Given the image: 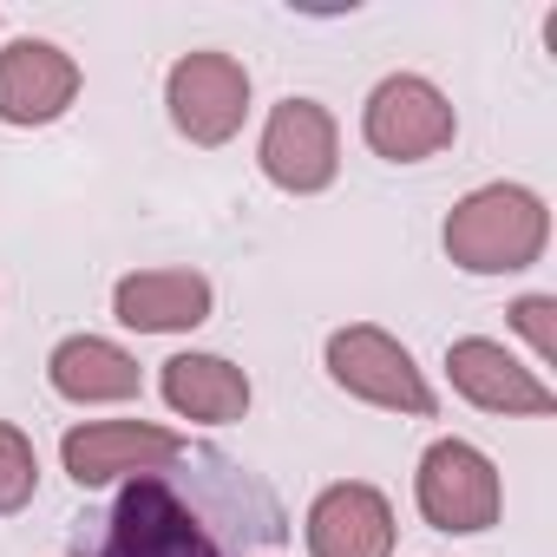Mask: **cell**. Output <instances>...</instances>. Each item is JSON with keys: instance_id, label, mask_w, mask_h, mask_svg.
<instances>
[{"instance_id": "6da1fadb", "label": "cell", "mask_w": 557, "mask_h": 557, "mask_svg": "<svg viewBox=\"0 0 557 557\" xmlns=\"http://www.w3.org/2000/svg\"><path fill=\"white\" fill-rule=\"evenodd\" d=\"M283 531V505L262 479L223 453H184L119 492L99 557H249Z\"/></svg>"}, {"instance_id": "7a4b0ae2", "label": "cell", "mask_w": 557, "mask_h": 557, "mask_svg": "<svg viewBox=\"0 0 557 557\" xmlns=\"http://www.w3.org/2000/svg\"><path fill=\"white\" fill-rule=\"evenodd\" d=\"M544 243H550V210L524 184H479L446 216V256L466 275H518L544 256Z\"/></svg>"}, {"instance_id": "3957f363", "label": "cell", "mask_w": 557, "mask_h": 557, "mask_svg": "<svg viewBox=\"0 0 557 557\" xmlns=\"http://www.w3.org/2000/svg\"><path fill=\"white\" fill-rule=\"evenodd\" d=\"M329 381L368 407H387V413H407V420H433L440 400H433V381L420 374V361L374 322H355V329H335L329 335Z\"/></svg>"}, {"instance_id": "277c9868", "label": "cell", "mask_w": 557, "mask_h": 557, "mask_svg": "<svg viewBox=\"0 0 557 557\" xmlns=\"http://www.w3.org/2000/svg\"><path fill=\"white\" fill-rule=\"evenodd\" d=\"M413 498H420V518H426L433 531L472 537V531H492V524H498L505 485H498V466H492L472 440H433V446L420 453Z\"/></svg>"}, {"instance_id": "5b68a950", "label": "cell", "mask_w": 557, "mask_h": 557, "mask_svg": "<svg viewBox=\"0 0 557 557\" xmlns=\"http://www.w3.org/2000/svg\"><path fill=\"white\" fill-rule=\"evenodd\" d=\"M453 132H459L453 99H446L433 79H420V73L381 79V86L368 92V106H361V138H368V151L387 158V164L440 158V151L453 145Z\"/></svg>"}, {"instance_id": "8992f818", "label": "cell", "mask_w": 557, "mask_h": 557, "mask_svg": "<svg viewBox=\"0 0 557 557\" xmlns=\"http://www.w3.org/2000/svg\"><path fill=\"white\" fill-rule=\"evenodd\" d=\"M256 164L275 190H289V197H315L335 184L342 171V132L329 119V106L315 99H283L269 112L262 125V145H256Z\"/></svg>"}, {"instance_id": "52a82bcc", "label": "cell", "mask_w": 557, "mask_h": 557, "mask_svg": "<svg viewBox=\"0 0 557 557\" xmlns=\"http://www.w3.org/2000/svg\"><path fill=\"white\" fill-rule=\"evenodd\" d=\"M164 106L190 145H230L249 119V73L230 53H184L164 73Z\"/></svg>"}, {"instance_id": "ba28073f", "label": "cell", "mask_w": 557, "mask_h": 557, "mask_svg": "<svg viewBox=\"0 0 557 557\" xmlns=\"http://www.w3.org/2000/svg\"><path fill=\"white\" fill-rule=\"evenodd\" d=\"M184 453H190V440L171 433V426H151V420H86V426H73L60 440V459H66V472H73L79 492L158 472V466H171Z\"/></svg>"}, {"instance_id": "9c48e42d", "label": "cell", "mask_w": 557, "mask_h": 557, "mask_svg": "<svg viewBox=\"0 0 557 557\" xmlns=\"http://www.w3.org/2000/svg\"><path fill=\"white\" fill-rule=\"evenodd\" d=\"M79 60L53 40H8L0 47V125H53L79 99Z\"/></svg>"}, {"instance_id": "30bf717a", "label": "cell", "mask_w": 557, "mask_h": 557, "mask_svg": "<svg viewBox=\"0 0 557 557\" xmlns=\"http://www.w3.org/2000/svg\"><path fill=\"white\" fill-rule=\"evenodd\" d=\"M446 374H453V387L472 400V407H485V413H524V420H544L550 407H557V394H550V381H537L505 342H485V335H466V342H453L446 348Z\"/></svg>"}, {"instance_id": "8fae6325", "label": "cell", "mask_w": 557, "mask_h": 557, "mask_svg": "<svg viewBox=\"0 0 557 557\" xmlns=\"http://www.w3.org/2000/svg\"><path fill=\"white\" fill-rule=\"evenodd\" d=\"M309 557H394V505L368 479H342L309 505Z\"/></svg>"}, {"instance_id": "7c38bea8", "label": "cell", "mask_w": 557, "mask_h": 557, "mask_svg": "<svg viewBox=\"0 0 557 557\" xmlns=\"http://www.w3.org/2000/svg\"><path fill=\"white\" fill-rule=\"evenodd\" d=\"M210 275L197 269H138V275H119L112 289V315L132 329V335H190L210 322Z\"/></svg>"}, {"instance_id": "4fadbf2b", "label": "cell", "mask_w": 557, "mask_h": 557, "mask_svg": "<svg viewBox=\"0 0 557 557\" xmlns=\"http://www.w3.org/2000/svg\"><path fill=\"white\" fill-rule=\"evenodd\" d=\"M47 381H53V394L73 400V407H112V400H132V394L145 387L138 361H132L119 342H106V335H66V342L47 355Z\"/></svg>"}, {"instance_id": "5bb4252c", "label": "cell", "mask_w": 557, "mask_h": 557, "mask_svg": "<svg viewBox=\"0 0 557 557\" xmlns=\"http://www.w3.org/2000/svg\"><path fill=\"white\" fill-rule=\"evenodd\" d=\"M158 387H164V407L197 426H230L249 413V374L223 355H171Z\"/></svg>"}, {"instance_id": "9a60e30c", "label": "cell", "mask_w": 557, "mask_h": 557, "mask_svg": "<svg viewBox=\"0 0 557 557\" xmlns=\"http://www.w3.org/2000/svg\"><path fill=\"white\" fill-rule=\"evenodd\" d=\"M40 492V453L21 426L0 420V518H14L21 505H34Z\"/></svg>"}, {"instance_id": "2e32d148", "label": "cell", "mask_w": 557, "mask_h": 557, "mask_svg": "<svg viewBox=\"0 0 557 557\" xmlns=\"http://www.w3.org/2000/svg\"><path fill=\"white\" fill-rule=\"evenodd\" d=\"M511 329L537 348V361H557V296H518Z\"/></svg>"}]
</instances>
